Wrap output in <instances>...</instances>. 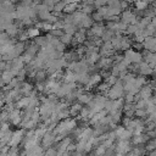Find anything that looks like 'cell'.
<instances>
[{
	"label": "cell",
	"instance_id": "6da1fadb",
	"mask_svg": "<svg viewBox=\"0 0 156 156\" xmlns=\"http://www.w3.org/2000/svg\"><path fill=\"white\" fill-rule=\"evenodd\" d=\"M124 94V88H123V82L121 79H118L113 85L110 87L106 96L110 98V100H116V99H119L122 98Z\"/></svg>",
	"mask_w": 156,
	"mask_h": 156
},
{
	"label": "cell",
	"instance_id": "7a4b0ae2",
	"mask_svg": "<svg viewBox=\"0 0 156 156\" xmlns=\"http://www.w3.org/2000/svg\"><path fill=\"white\" fill-rule=\"evenodd\" d=\"M119 21L123 22V23L127 24V26H128V24H136V22L139 21V17H138V15H136L134 11L127 9V10H123V11L121 12V18H119Z\"/></svg>",
	"mask_w": 156,
	"mask_h": 156
},
{
	"label": "cell",
	"instance_id": "3957f363",
	"mask_svg": "<svg viewBox=\"0 0 156 156\" xmlns=\"http://www.w3.org/2000/svg\"><path fill=\"white\" fill-rule=\"evenodd\" d=\"M123 56H124V58H127L133 65H138V63H140L143 61V54L139 52L138 50L128 49V50H126V52H124Z\"/></svg>",
	"mask_w": 156,
	"mask_h": 156
},
{
	"label": "cell",
	"instance_id": "277c9868",
	"mask_svg": "<svg viewBox=\"0 0 156 156\" xmlns=\"http://www.w3.org/2000/svg\"><path fill=\"white\" fill-rule=\"evenodd\" d=\"M104 32H105V26L99 22V23H94V24L90 27V30L87 32V34H89V35H91V37H99V38H100Z\"/></svg>",
	"mask_w": 156,
	"mask_h": 156
},
{
	"label": "cell",
	"instance_id": "5b68a950",
	"mask_svg": "<svg viewBox=\"0 0 156 156\" xmlns=\"http://www.w3.org/2000/svg\"><path fill=\"white\" fill-rule=\"evenodd\" d=\"M138 96L139 99H144V100H147L149 98L152 96V87L150 84H145L140 88V90L138 91Z\"/></svg>",
	"mask_w": 156,
	"mask_h": 156
},
{
	"label": "cell",
	"instance_id": "8992f818",
	"mask_svg": "<svg viewBox=\"0 0 156 156\" xmlns=\"http://www.w3.org/2000/svg\"><path fill=\"white\" fill-rule=\"evenodd\" d=\"M140 76H149V74H152V68L149 66V63H146V62H140V63H138L136 65V69H135Z\"/></svg>",
	"mask_w": 156,
	"mask_h": 156
},
{
	"label": "cell",
	"instance_id": "52a82bcc",
	"mask_svg": "<svg viewBox=\"0 0 156 156\" xmlns=\"http://www.w3.org/2000/svg\"><path fill=\"white\" fill-rule=\"evenodd\" d=\"M101 79H102V77L100 76V73H99V74H98V73H95V74L90 76L89 82H88V84L85 85V89L88 90V89H91V88H96V87L101 83Z\"/></svg>",
	"mask_w": 156,
	"mask_h": 156
},
{
	"label": "cell",
	"instance_id": "ba28073f",
	"mask_svg": "<svg viewBox=\"0 0 156 156\" xmlns=\"http://www.w3.org/2000/svg\"><path fill=\"white\" fill-rule=\"evenodd\" d=\"M116 151L121 152V154H127L128 151H130V144L129 140H119L116 145Z\"/></svg>",
	"mask_w": 156,
	"mask_h": 156
},
{
	"label": "cell",
	"instance_id": "9c48e42d",
	"mask_svg": "<svg viewBox=\"0 0 156 156\" xmlns=\"http://www.w3.org/2000/svg\"><path fill=\"white\" fill-rule=\"evenodd\" d=\"M77 100H78V102L79 104H89L91 100H93V95L90 94V93H85V91H79L78 94H77Z\"/></svg>",
	"mask_w": 156,
	"mask_h": 156
},
{
	"label": "cell",
	"instance_id": "30bf717a",
	"mask_svg": "<svg viewBox=\"0 0 156 156\" xmlns=\"http://www.w3.org/2000/svg\"><path fill=\"white\" fill-rule=\"evenodd\" d=\"M98 65H99V67H101V69H107L108 67H111L113 65V58H112V56L111 57L101 56L98 61Z\"/></svg>",
	"mask_w": 156,
	"mask_h": 156
},
{
	"label": "cell",
	"instance_id": "8fae6325",
	"mask_svg": "<svg viewBox=\"0 0 156 156\" xmlns=\"http://www.w3.org/2000/svg\"><path fill=\"white\" fill-rule=\"evenodd\" d=\"M22 136H23V130H17V132L12 133L11 139H10V141H9L10 146H17V145L20 144Z\"/></svg>",
	"mask_w": 156,
	"mask_h": 156
},
{
	"label": "cell",
	"instance_id": "7c38bea8",
	"mask_svg": "<svg viewBox=\"0 0 156 156\" xmlns=\"http://www.w3.org/2000/svg\"><path fill=\"white\" fill-rule=\"evenodd\" d=\"M41 139H43V140H41L43 146H50V145L55 141V134H54V132L51 133V130H48V132L44 134V136H43Z\"/></svg>",
	"mask_w": 156,
	"mask_h": 156
},
{
	"label": "cell",
	"instance_id": "4fadbf2b",
	"mask_svg": "<svg viewBox=\"0 0 156 156\" xmlns=\"http://www.w3.org/2000/svg\"><path fill=\"white\" fill-rule=\"evenodd\" d=\"M6 34L9 35V37H16V35H18V33L21 32L20 30V28H18V26L16 24V23H13V22H11L7 27H6Z\"/></svg>",
	"mask_w": 156,
	"mask_h": 156
},
{
	"label": "cell",
	"instance_id": "5bb4252c",
	"mask_svg": "<svg viewBox=\"0 0 156 156\" xmlns=\"http://www.w3.org/2000/svg\"><path fill=\"white\" fill-rule=\"evenodd\" d=\"M29 102H30V96L20 98V99L16 101V107H17V108H27V107L29 106Z\"/></svg>",
	"mask_w": 156,
	"mask_h": 156
},
{
	"label": "cell",
	"instance_id": "9a60e30c",
	"mask_svg": "<svg viewBox=\"0 0 156 156\" xmlns=\"http://www.w3.org/2000/svg\"><path fill=\"white\" fill-rule=\"evenodd\" d=\"M147 139H149L147 134H143V133H140V134H136V135L133 136V144H135V145L144 144V143L147 141Z\"/></svg>",
	"mask_w": 156,
	"mask_h": 156
},
{
	"label": "cell",
	"instance_id": "2e32d148",
	"mask_svg": "<svg viewBox=\"0 0 156 156\" xmlns=\"http://www.w3.org/2000/svg\"><path fill=\"white\" fill-rule=\"evenodd\" d=\"M82 104H79V102H77V104H73L71 107H69V116H78L79 115V112H80V110H82Z\"/></svg>",
	"mask_w": 156,
	"mask_h": 156
},
{
	"label": "cell",
	"instance_id": "e0dca14e",
	"mask_svg": "<svg viewBox=\"0 0 156 156\" xmlns=\"http://www.w3.org/2000/svg\"><path fill=\"white\" fill-rule=\"evenodd\" d=\"M26 33H27L28 38H37V37H39L40 29L37 28V27H30V28H28V29L26 30Z\"/></svg>",
	"mask_w": 156,
	"mask_h": 156
},
{
	"label": "cell",
	"instance_id": "ac0fdd59",
	"mask_svg": "<svg viewBox=\"0 0 156 156\" xmlns=\"http://www.w3.org/2000/svg\"><path fill=\"white\" fill-rule=\"evenodd\" d=\"M115 35V32L111 30V29H105V32L102 33V35L100 37L102 41H110L112 39V37Z\"/></svg>",
	"mask_w": 156,
	"mask_h": 156
},
{
	"label": "cell",
	"instance_id": "d6986e66",
	"mask_svg": "<svg viewBox=\"0 0 156 156\" xmlns=\"http://www.w3.org/2000/svg\"><path fill=\"white\" fill-rule=\"evenodd\" d=\"M96 89H98V91H99L100 94L106 95L107 91H108V89H110V85H108L106 82H104V83H100V84L96 87Z\"/></svg>",
	"mask_w": 156,
	"mask_h": 156
},
{
	"label": "cell",
	"instance_id": "ffe728a7",
	"mask_svg": "<svg viewBox=\"0 0 156 156\" xmlns=\"http://www.w3.org/2000/svg\"><path fill=\"white\" fill-rule=\"evenodd\" d=\"M132 45H133V44H132V41H130L129 38L122 37V41H121V49H122V50H128V49H130Z\"/></svg>",
	"mask_w": 156,
	"mask_h": 156
},
{
	"label": "cell",
	"instance_id": "44dd1931",
	"mask_svg": "<svg viewBox=\"0 0 156 156\" xmlns=\"http://www.w3.org/2000/svg\"><path fill=\"white\" fill-rule=\"evenodd\" d=\"M60 41L61 43H63L65 45H67V44H71L72 43V39H73V35H69V34H66V33H63L60 38Z\"/></svg>",
	"mask_w": 156,
	"mask_h": 156
},
{
	"label": "cell",
	"instance_id": "7402d4cb",
	"mask_svg": "<svg viewBox=\"0 0 156 156\" xmlns=\"http://www.w3.org/2000/svg\"><path fill=\"white\" fill-rule=\"evenodd\" d=\"M134 116L141 119V118H145L147 116V113H146V110L145 108H135L134 110Z\"/></svg>",
	"mask_w": 156,
	"mask_h": 156
},
{
	"label": "cell",
	"instance_id": "603a6c76",
	"mask_svg": "<svg viewBox=\"0 0 156 156\" xmlns=\"http://www.w3.org/2000/svg\"><path fill=\"white\" fill-rule=\"evenodd\" d=\"M132 135H133V133L126 128V129L123 130V133H122V134L118 136V139H119V140H129V138H130Z\"/></svg>",
	"mask_w": 156,
	"mask_h": 156
},
{
	"label": "cell",
	"instance_id": "cb8c5ba5",
	"mask_svg": "<svg viewBox=\"0 0 156 156\" xmlns=\"http://www.w3.org/2000/svg\"><path fill=\"white\" fill-rule=\"evenodd\" d=\"M105 152H106V147H105L104 145H100V146H98V149L95 150V156H102Z\"/></svg>",
	"mask_w": 156,
	"mask_h": 156
},
{
	"label": "cell",
	"instance_id": "d4e9b609",
	"mask_svg": "<svg viewBox=\"0 0 156 156\" xmlns=\"http://www.w3.org/2000/svg\"><path fill=\"white\" fill-rule=\"evenodd\" d=\"M155 149H156V145H155V141H154V140L149 141V143L146 144V146H145V150H147V151H152V150H155Z\"/></svg>",
	"mask_w": 156,
	"mask_h": 156
},
{
	"label": "cell",
	"instance_id": "484cf974",
	"mask_svg": "<svg viewBox=\"0 0 156 156\" xmlns=\"http://www.w3.org/2000/svg\"><path fill=\"white\" fill-rule=\"evenodd\" d=\"M149 156H156V149L152 150V151H150V155Z\"/></svg>",
	"mask_w": 156,
	"mask_h": 156
},
{
	"label": "cell",
	"instance_id": "4316f807",
	"mask_svg": "<svg viewBox=\"0 0 156 156\" xmlns=\"http://www.w3.org/2000/svg\"><path fill=\"white\" fill-rule=\"evenodd\" d=\"M33 1H41V0H33Z\"/></svg>",
	"mask_w": 156,
	"mask_h": 156
},
{
	"label": "cell",
	"instance_id": "83f0119b",
	"mask_svg": "<svg viewBox=\"0 0 156 156\" xmlns=\"http://www.w3.org/2000/svg\"><path fill=\"white\" fill-rule=\"evenodd\" d=\"M149 1H150V2H151V1H154V0H149Z\"/></svg>",
	"mask_w": 156,
	"mask_h": 156
},
{
	"label": "cell",
	"instance_id": "f1b7e54d",
	"mask_svg": "<svg viewBox=\"0 0 156 156\" xmlns=\"http://www.w3.org/2000/svg\"><path fill=\"white\" fill-rule=\"evenodd\" d=\"M134 1H138V0H134Z\"/></svg>",
	"mask_w": 156,
	"mask_h": 156
}]
</instances>
